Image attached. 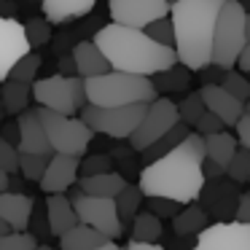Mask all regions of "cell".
I'll list each match as a JSON object with an SVG mask.
<instances>
[{"label":"cell","mask_w":250,"mask_h":250,"mask_svg":"<svg viewBox=\"0 0 250 250\" xmlns=\"http://www.w3.org/2000/svg\"><path fill=\"white\" fill-rule=\"evenodd\" d=\"M207 159L205 137L199 132H188L183 143L167 151L164 156L143 164L140 169V188L146 196H167L180 205L196 202L205 188V172L202 162Z\"/></svg>","instance_id":"cell-1"},{"label":"cell","mask_w":250,"mask_h":250,"mask_svg":"<svg viewBox=\"0 0 250 250\" xmlns=\"http://www.w3.org/2000/svg\"><path fill=\"white\" fill-rule=\"evenodd\" d=\"M94 43L105 54L113 70L137 73V76H156L167 67L178 65V54L169 46H162L137 27H124V24L110 22L108 27H100L94 35Z\"/></svg>","instance_id":"cell-2"},{"label":"cell","mask_w":250,"mask_h":250,"mask_svg":"<svg viewBox=\"0 0 250 250\" xmlns=\"http://www.w3.org/2000/svg\"><path fill=\"white\" fill-rule=\"evenodd\" d=\"M226 0H175L169 3V19L175 30V54L188 70L210 65L212 30Z\"/></svg>","instance_id":"cell-3"},{"label":"cell","mask_w":250,"mask_h":250,"mask_svg":"<svg viewBox=\"0 0 250 250\" xmlns=\"http://www.w3.org/2000/svg\"><path fill=\"white\" fill-rule=\"evenodd\" d=\"M83 92H86V103L103 105V108H116V105L129 103H153L159 97L156 86L148 76L113 70V67L108 73L83 78Z\"/></svg>","instance_id":"cell-4"},{"label":"cell","mask_w":250,"mask_h":250,"mask_svg":"<svg viewBox=\"0 0 250 250\" xmlns=\"http://www.w3.org/2000/svg\"><path fill=\"white\" fill-rule=\"evenodd\" d=\"M245 43H248V33H245V6L239 0H226L221 6L218 19H215V30H212L210 62L229 70V67L237 65V57L242 54Z\"/></svg>","instance_id":"cell-5"},{"label":"cell","mask_w":250,"mask_h":250,"mask_svg":"<svg viewBox=\"0 0 250 250\" xmlns=\"http://www.w3.org/2000/svg\"><path fill=\"white\" fill-rule=\"evenodd\" d=\"M38 116L43 121L46 137H49V146L54 153H73V156H83L94 137V129L81 119V116L73 113H60V110L51 108H38Z\"/></svg>","instance_id":"cell-6"},{"label":"cell","mask_w":250,"mask_h":250,"mask_svg":"<svg viewBox=\"0 0 250 250\" xmlns=\"http://www.w3.org/2000/svg\"><path fill=\"white\" fill-rule=\"evenodd\" d=\"M33 100L43 108L60 110V113H78L86 105V92H83V78L78 76H49V78H35L30 83Z\"/></svg>","instance_id":"cell-7"},{"label":"cell","mask_w":250,"mask_h":250,"mask_svg":"<svg viewBox=\"0 0 250 250\" xmlns=\"http://www.w3.org/2000/svg\"><path fill=\"white\" fill-rule=\"evenodd\" d=\"M148 103H129V105H116V108H103V105L86 103L78 116L94 129V135H108L113 140H126L140 124Z\"/></svg>","instance_id":"cell-8"},{"label":"cell","mask_w":250,"mask_h":250,"mask_svg":"<svg viewBox=\"0 0 250 250\" xmlns=\"http://www.w3.org/2000/svg\"><path fill=\"white\" fill-rule=\"evenodd\" d=\"M70 202L76 207V215L81 223L103 231L110 239H119L124 234V223L119 218L113 196H94V194H83L81 188H76L70 194Z\"/></svg>","instance_id":"cell-9"},{"label":"cell","mask_w":250,"mask_h":250,"mask_svg":"<svg viewBox=\"0 0 250 250\" xmlns=\"http://www.w3.org/2000/svg\"><path fill=\"white\" fill-rule=\"evenodd\" d=\"M178 121H180L178 103H172L169 97H156L153 103H148L140 124L135 126V132H132L126 140H129V146L135 148V151H143V148H148L153 140H159L164 132L172 129Z\"/></svg>","instance_id":"cell-10"},{"label":"cell","mask_w":250,"mask_h":250,"mask_svg":"<svg viewBox=\"0 0 250 250\" xmlns=\"http://www.w3.org/2000/svg\"><path fill=\"white\" fill-rule=\"evenodd\" d=\"M191 250H250V223L245 221H215L196 234Z\"/></svg>","instance_id":"cell-11"},{"label":"cell","mask_w":250,"mask_h":250,"mask_svg":"<svg viewBox=\"0 0 250 250\" xmlns=\"http://www.w3.org/2000/svg\"><path fill=\"white\" fill-rule=\"evenodd\" d=\"M108 8H110V22L137 30H146L153 19L169 14L167 0H110Z\"/></svg>","instance_id":"cell-12"},{"label":"cell","mask_w":250,"mask_h":250,"mask_svg":"<svg viewBox=\"0 0 250 250\" xmlns=\"http://www.w3.org/2000/svg\"><path fill=\"white\" fill-rule=\"evenodd\" d=\"M78 164H81V156H73V153H51L49 164L43 169V178L38 180L43 194H65L67 188H73L78 180Z\"/></svg>","instance_id":"cell-13"},{"label":"cell","mask_w":250,"mask_h":250,"mask_svg":"<svg viewBox=\"0 0 250 250\" xmlns=\"http://www.w3.org/2000/svg\"><path fill=\"white\" fill-rule=\"evenodd\" d=\"M27 51H30V43H27V35H24V24L0 14V81H6L14 62Z\"/></svg>","instance_id":"cell-14"},{"label":"cell","mask_w":250,"mask_h":250,"mask_svg":"<svg viewBox=\"0 0 250 250\" xmlns=\"http://www.w3.org/2000/svg\"><path fill=\"white\" fill-rule=\"evenodd\" d=\"M237 183L231 178H218V180H210V186L205 183L199 199H202V207L207 210V215H215V221H229L237 210Z\"/></svg>","instance_id":"cell-15"},{"label":"cell","mask_w":250,"mask_h":250,"mask_svg":"<svg viewBox=\"0 0 250 250\" xmlns=\"http://www.w3.org/2000/svg\"><path fill=\"white\" fill-rule=\"evenodd\" d=\"M17 129H19L17 148L22 153H54L49 146V137H46V129H43V121H41L38 110L24 108L17 119Z\"/></svg>","instance_id":"cell-16"},{"label":"cell","mask_w":250,"mask_h":250,"mask_svg":"<svg viewBox=\"0 0 250 250\" xmlns=\"http://www.w3.org/2000/svg\"><path fill=\"white\" fill-rule=\"evenodd\" d=\"M199 94H202V100H205L207 110H212V113L223 121V126H234L242 119V113H245L242 100H237L231 92H226L221 83H205V86L199 89Z\"/></svg>","instance_id":"cell-17"},{"label":"cell","mask_w":250,"mask_h":250,"mask_svg":"<svg viewBox=\"0 0 250 250\" xmlns=\"http://www.w3.org/2000/svg\"><path fill=\"white\" fill-rule=\"evenodd\" d=\"M33 207H35V199L22 194V191H0V218L8 223L11 231L30 229Z\"/></svg>","instance_id":"cell-18"},{"label":"cell","mask_w":250,"mask_h":250,"mask_svg":"<svg viewBox=\"0 0 250 250\" xmlns=\"http://www.w3.org/2000/svg\"><path fill=\"white\" fill-rule=\"evenodd\" d=\"M46 218H49L51 237H62L67 229H73L78 223L76 207H73L70 196H65V194H49L46 196Z\"/></svg>","instance_id":"cell-19"},{"label":"cell","mask_w":250,"mask_h":250,"mask_svg":"<svg viewBox=\"0 0 250 250\" xmlns=\"http://www.w3.org/2000/svg\"><path fill=\"white\" fill-rule=\"evenodd\" d=\"M73 60H76V73L81 78H92L110 70V62L105 60V54L100 51V46L94 41H81L73 49Z\"/></svg>","instance_id":"cell-20"},{"label":"cell","mask_w":250,"mask_h":250,"mask_svg":"<svg viewBox=\"0 0 250 250\" xmlns=\"http://www.w3.org/2000/svg\"><path fill=\"white\" fill-rule=\"evenodd\" d=\"M43 3V17L49 19L51 24H62V22H70V19L78 17H86L97 0H41Z\"/></svg>","instance_id":"cell-21"},{"label":"cell","mask_w":250,"mask_h":250,"mask_svg":"<svg viewBox=\"0 0 250 250\" xmlns=\"http://www.w3.org/2000/svg\"><path fill=\"white\" fill-rule=\"evenodd\" d=\"M110 237H105L103 231L86 226V223L78 221L73 229H67L65 234L60 237V250H94L100 245H105Z\"/></svg>","instance_id":"cell-22"},{"label":"cell","mask_w":250,"mask_h":250,"mask_svg":"<svg viewBox=\"0 0 250 250\" xmlns=\"http://www.w3.org/2000/svg\"><path fill=\"white\" fill-rule=\"evenodd\" d=\"M207 221H210V215H207L205 207L194 205V202H188V205H183L178 212L172 215V231L178 234V237H188V234H199L202 229L207 226Z\"/></svg>","instance_id":"cell-23"},{"label":"cell","mask_w":250,"mask_h":250,"mask_svg":"<svg viewBox=\"0 0 250 250\" xmlns=\"http://www.w3.org/2000/svg\"><path fill=\"white\" fill-rule=\"evenodd\" d=\"M124 186H126L124 175L113 172V169L92 175V178H78V188L83 194H94V196H116Z\"/></svg>","instance_id":"cell-24"},{"label":"cell","mask_w":250,"mask_h":250,"mask_svg":"<svg viewBox=\"0 0 250 250\" xmlns=\"http://www.w3.org/2000/svg\"><path fill=\"white\" fill-rule=\"evenodd\" d=\"M188 124H183V121H178V124L172 126V129L169 132H164L162 137H159V140H153L151 146L148 148H143V164H148V162H153V159H159V156H164V153L167 151H172L175 146H178V143H183L186 140V135H188Z\"/></svg>","instance_id":"cell-25"},{"label":"cell","mask_w":250,"mask_h":250,"mask_svg":"<svg viewBox=\"0 0 250 250\" xmlns=\"http://www.w3.org/2000/svg\"><path fill=\"white\" fill-rule=\"evenodd\" d=\"M205 151H207V159L215 164H221L223 169H226L229 159L234 156V151H237V137L229 135V132H212V135L205 137Z\"/></svg>","instance_id":"cell-26"},{"label":"cell","mask_w":250,"mask_h":250,"mask_svg":"<svg viewBox=\"0 0 250 250\" xmlns=\"http://www.w3.org/2000/svg\"><path fill=\"white\" fill-rule=\"evenodd\" d=\"M30 97H33V92H30V83L14 81V78H6V81H3L0 100H3V108H6V113L19 116L24 108H27Z\"/></svg>","instance_id":"cell-27"},{"label":"cell","mask_w":250,"mask_h":250,"mask_svg":"<svg viewBox=\"0 0 250 250\" xmlns=\"http://www.w3.org/2000/svg\"><path fill=\"white\" fill-rule=\"evenodd\" d=\"M162 234H164L162 218L153 215L151 210L137 212V215L132 218V239H135V242H159Z\"/></svg>","instance_id":"cell-28"},{"label":"cell","mask_w":250,"mask_h":250,"mask_svg":"<svg viewBox=\"0 0 250 250\" xmlns=\"http://www.w3.org/2000/svg\"><path fill=\"white\" fill-rule=\"evenodd\" d=\"M113 199H116L119 218H121V223H124V221H132V218L140 212V205L146 202V194H143L140 186H129V183H126L124 188L113 196Z\"/></svg>","instance_id":"cell-29"},{"label":"cell","mask_w":250,"mask_h":250,"mask_svg":"<svg viewBox=\"0 0 250 250\" xmlns=\"http://www.w3.org/2000/svg\"><path fill=\"white\" fill-rule=\"evenodd\" d=\"M151 81H153V86H156V92H186V89H188V67L172 65V67H167V70L151 76Z\"/></svg>","instance_id":"cell-30"},{"label":"cell","mask_w":250,"mask_h":250,"mask_svg":"<svg viewBox=\"0 0 250 250\" xmlns=\"http://www.w3.org/2000/svg\"><path fill=\"white\" fill-rule=\"evenodd\" d=\"M38 70H41V57L30 49L27 54H22L17 62H14V67L8 70V78L22 81V83H33L35 78H38Z\"/></svg>","instance_id":"cell-31"},{"label":"cell","mask_w":250,"mask_h":250,"mask_svg":"<svg viewBox=\"0 0 250 250\" xmlns=\"http://www.w3.org/2000/svg\"><path fill=\"white\" fill-rule=\"evenodd\" d=\"M248 175H250V148L239 146L226 164V178H231L239 186V183H248Z\"/></svg>","instance_id":"cell-32"},{"label":"cell","mask_w":250,"mask_h":250,"mask_svg":"<svg viewBox=\"0 0 250 250\" xmlns=\"http://www.w3.org/2000/svg\"><path fill=\"white\" fill-rule=\"evenodd\" d=\"M51 153H22L19 151V169H22L24 180H41L43 178V169L49 164Z\"/></svg>","instance_id":"cell-33"},{"label":"cell","mask_w":250,"mask_h":250,"mask_svg":"<svg viewBox=\"0 0 250 250\" xmlns=\"http://www.w3.org/2000/svg\"><path fill=\"white\" fill-rule=\"evenodd\" d=\"M24 35H27L30 49H41L43 43L51 41V22L46 17H35L24 24Z\"/></svg>","instance_id":"cell-34"},{"label":"cell","mask_w":250,"mask_h":250,"mask_svg":"<svg viewBox=\"0 0 250 250\" xmlns=\"http://www.w3.org/2000/svg\"><path fill=\"white\" fill-rule=\"evenodd\" d=\"M205 110H207V105H205V100H202L199 92L186 94V97L178 103V116H180V121H183V124H188V126H194L196 119H199Z\"/></svg>","instance_id":"cell-35"},{"label":"cell","mask_w":250,"mask_h":250,"mask_svg":"<svg viewBox=\"0 0 250 250\" xmlns=\"http://www.w3.org/2000/svg\"><path fill=\"white\" fill-rule=\"evenodd\" d=\"M221 86L226 89V92H231L237 100H242V103L250 97V81H248V76H245L242 70H234V67H229V70H223Z\"/></svg>","instance_id":"cell-36"},{"label":"cell","mask_w":250,"mask_h":250,"mask_svg":"<svg viewBox=\"0 0 250 250\" xmlns=\"http://www.w3.org/2000/svg\"><path fill=\"white\" fill-rule=\"evenodd\" d=\"M38 237L33 231H6L0 234V250H35Z\"/></svg>","instance_id":"cell-37"},{"label":"cell","mask_w":250,"mask_h":250,"mask_svg":"<svg viewBox=\"0 0 250 250\" xmlns=\"http://www.w3.org/2000/svg\"><path fill=\"white\" fill-rule=\"evenodd\" d=\"M146 33L151 35V38L156 41V43H162V46H169V49H175V30H172V19H169V14H167V17L153 19V22L146 27Z\"/></svg>","instance_id":"cell-38"},{"label":"cell","mask_w":250,"mask_h":250,"mask_svg":"<svg viewBox=\"0 0 250 250\" xmlns=\"http://www.w3.org/2000/svg\"><path fill=\"white\" fill-rule=\"evenodd\" d=\"M110 156L108 153H92V156H83L81 164H78V178H92V175L108 172L110 169Z\"/></svg>","instance_id":"cell-39"},{"label":"cell","mask_w":250,"mask_h":250,"mask_svg":"<svg viewBox=\"0 0 250 250\" xmlns=\"http://www.w3.org/2000/svg\"><path fill=\"white\" fill-rule=\"evenodd\" d=\"M146 202H148V210L153 212V215H159L164 221V218H172L175 212L180 210V202H175V199H167V196H146Z\"/></svg>","instance_id":"cell-40"},{"label":"cell","mask_w":250,"mask_h":250,"mask_svg":"<svg viewBox=\"0 0 250 250\" xmlns=\"http://www.w3.org/2000/svg\"><path fill=\"white\" fill-rule=\"evenodd\" d=\"M0 169H6L8 175H14L19 169V148L14 143L0 137Z\"/></svg>","instance_id":"cell-41"},{"label":"cell","mask_w":250,"mask_h":250,"mask_svg":"<svg viewBox=\"0 0 250 250\" xmlns=\"http://www.w3.org/2000/svg\"><path fill=\"white\" fill-rule=\"evenodd\" d=\"M221 129H223V121L218 119L212 110H205V113L196 119V124H194V132H199L202 137L212 135V132H221Z\"/></svg>","instance_id":"cell-42"},{"label":"cell","mask_w":250,"mask_h":250,"mask_svg":"<svg viewBox=\"0 0 250 250\" xmlns=\"http://www.w3.org/2000/svg\"><path fill=\"white\" fill-rule=\"evenodd\" d=\"M30 226H33V234L35 237H41V234H51L49 231V218H46V205H38L35 202V207H33V215H30Z\"/></svg>","instance_id":"cell-43"},{"label":"cell","mask_w":250,"mask_h":250,"mask_svg":"<svg viewBox=\"0 0 250 250\" xmlns=\"http://www.w3.org/2000/svg\"><path fill=\"white\" fill-rule=\"evenodd\" d=\"M234 221H245L250 223V191L237 196V210H234Z\"/></svg>","instance_id":"cell-44"},{"label":"cell","mask_w":250,"mask_h":250,"mask_svg":"<svg viewBox=\"0 0 250 250\" xmlns=\"http://www.w3.org/2000/svg\"><path fill=\"white\" fill-rule=\"evenodd\" d=\"M234 126H237V140H239V146L250 148V116L242 113V119H239Z\"/></svg>","instance_id":"cell-45"},{"label":"cell","mask_w":250,"mask_h":250,"mask_svg":"<svg viewBox=\"0 0 250 250\" xmlns=\"http://www.w3.org/2000/svg\"><path fill=\"white\" fill-rule=\"evenodd\" d=\"M202 172H205V180H218V178H223V175H226V169H223L221 164L205 159V162H202Z\"/></svg>","instance_id":"cell-46"},{"label":"cell","mask_w":250,"mask_h":250,"mask_svg":"<svg viewBox=\"0 0 250 250\" xmlns=\"http://www.w3.org/2000/svg\"><path fill=\"white\" fill-rule=\"evenodd\" d=\"M234 67H237V70H242L245 76H250V41L245 43V49H242V54L237 57V65H234Z\"/></svg>","instance_id":"cell-47"},{"label":"cell","mask_w":250,"mask_h":250,"mask_svg":"<svg viewBox=\"0 0 250 250\" xmlns=\"http://www.w3.org/2000/svg\"><path fill=\"white\" fill-rule=\"evenodd\" d=\"M124 250H167V248H162L159 242H135V239H129V245Z\"/></svg>","instance_id":"cell-48"},{"label":"cell","mask_w":250,"mask_h":250,"mask_svg":"<svg viewBox=\"0 0 250 250\" xmlns=\"http://www.w3.org/2000/svg\"><path fill=\"white\" fill-rule=\"evenodd\" d=\"M60 73L62 76H76V60H73V54L60 60Z\"/></svg>","instance_id":"cell-49"},{"label":"cell","mask_w":250,"mask_h":250,"mask_svg":"<svg viewBox=\"0 0 250 250\" xmlns=\"http://www.w3.org/2000/svg\"><path fill=\"white\" fill-rule=\"evenodd\" d=\"M3 132H6V135H3V140H8V143H17V140H19V129H17V124H14V126L8 124Z\"/></svg>","instance_id":"cell-50"},{"label":"cell","mask_w":250,"mask_h":250,"mask_svg":"<svg viewBox=\"0 0 250 250\" xmlns=\"http://www.w3.org/2000/svg\"><path fill=\"white\" fill-rule=\"evenodd\" d=\"M11 188V175L6 169H0V191H8Z\"/></svg>","instance_id":"cell-51"},{"label":"cell","mask_w":250,"mask_h":250,"mask_svg":"<svg viewBox=\"0 0 250 250\" xmlns=\"http://www.w3.org/2000/svg\"><path fill=\"white\" fill-rule=\"evenodd\" d=\"M94 250H124V248H121V245H116L113 239H108L105 245H100V248H94Z\"/></svg>","instance_id":"cell-52"},{"label":"cell","mask_w":250,"mask_h":250,"mask_svg":"<svg viewBox=\"0 0 250 250\" xmlns=\"http://www.w3.org/2000/svg\"><path fill=\"white\" fill-rule=\"evenodd\" d=\"M245 33H248V41H250V11H245Z\"/></svg>","instance_id":"cell-53"},{"label":"cell","mask_w":250,"mask_h":250,"mask_svg":"<svg viewBox=\"0 0 250 250\" xmlns=\"http://www.w3.org/2000/svg\"><path fill=\"white\" fill-rule=\"evenodd\" d=\"M6 231H11V229H8V223L3 221V218H0V234H6Z\"/></svg>","instance_id":"cell-54"},{"label":"cell","mask_w":250,"mask_h":250,"mask_svg":"<svg viewBox=\"0 0 250 250\" xmlns=\"http://www.w3.org/2000/svg\"><path fill=\"white\" fill-rule=\"evenodd\" d=\"M242 108H245V113L250 116V97H248V100H245V103H242Z\"/></svg>","instance_id":"cell-55"},{"label":"cell","mask_w":250,"mask_h":250,"mask_svg":"<svg viewBox=\"0 0 250 250\" xmlns=\"http://www.w3.org/2000/svg\"><path fill=\"white\" fill-rule=\"evenodd\" d=\"M35 250H54V248H49V245H35Z\"/></svg>","instance_id":"cell-56"},{"label":"cell","mask_w":250,"mask_h":250,"mask_svg":"<svg viewBox=\"0 0 250 250\" xmlns=\"http://www.w3.org/2000/svg\"><path fill=\"white\" fill-rule=\"evenodd\" d=\"M3 116H6V108H3V100H0V119H3Z\"/></svg>","instance_id":"cell-57"},{"label":"cell","mask_w":250,"mask_h":250,"mask_svg":"<svg viewBox=\"0 0 250 250\" xmlns=\"http://www.w3.org/2000/svg\"><path fill=\"white\" fill-rule=\"evenodd\" d=\"M167 3H175V0H167Z\"/></svg>","instance_id":"cell-58"},{"label":"cell","mask_w":250,"mask_h":250,"mask_svg":"<svg viewBox=\"0 0 250 250\" xmlns=\"http://www.w3.org/2000/svg\"><path fill=\"white\" fill-rule=\"evenodd\" d=\"M248 180H250V175H248Z\"/></svg>","instance_id":"cell-59"}]
</instances>
